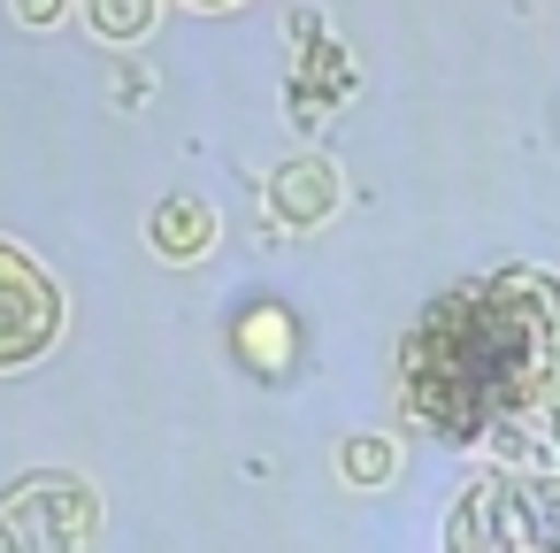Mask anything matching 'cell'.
I'll use <instances>...</instances> for the list:
<instances>
[{
  "label": "cell",
  "instance_id": "8",
  "mask_svg": "<svg viewBox=\"0 0 560 553\" xmlns=\"http://www.w3.org/2000/svg\"><path fill=\"white\" fill-rule=\"evenodd\" d=\"M392 469H399V446H392L384 430H361V438H346V446H338V476H346V484H361V492L392 484Z\"/></svg>",
  "mask_w": 560,
  "mask_h": 553
},
{
  "label": "cell",
  "instance_id": "5",
  "mask_svg": "<svg viewBox=\"0 0 560 553\" xmlns=\"http://www.w3.org/2000/svg\"><path fill=\"white\" fill-rule=\"evenodd\" d=\"M338 200H346V185H338V170H330L323 154H300V162H284V170L269 177V216H277L284 231H315V223H330Z\"/></svg>",
  "mask_w": 560,
  "mask_h": 553
},
{
  "label": "cell",
  "instance_id": "10",
  "mask_svg": "<svg viewBox=\"0 0 560 553\" xmlns=\"http://www.w3.org/2000/svg\"><path fill=\"white\" fill-rule=\"evenodd\" d=\"M16 16H24L32 32H47V24H62V16H70V0H16Z\"/></svg>",
  "mask_w": 560,
  "mask_h": 553
},
{
  "label": "cell",
  "instance_id": "3",
  "mask_svg": "<svg viewBox=\"0 0 560 553\" xmlns=\"http://www.w3.org/2000/svg\"><path fill=\"white\" fill-rule=\"evenodd\" d=\"M55 331H62V292H55V277H47L32 254L0 246V369L47 354Z\"/></svg>",
  "mask_w": 560,
  "mask_h": 553
},
{
  "label": "cell",
  "instance_id": "11",
  "mask_svg": "<svg viewBox=\"0 0 560 553\" xmlns=\"http://www.w3.org/2000/svg\"><path fill=\"white\" fill-rule=\"evenodd\" d=\"M192 9H231V0H192Z\"/></svg>",
  "mask_w": 560,
  "mask_h": 553
},
{
  "label": "cell",
  "instance_id": "9",
  "mask_svg": "<svg viewBox=\"0 0 560 553\" xmlns=\"http://www.w3.org/2000/svg\"><path fill=\"white\" fill-rule=\"evenodd\" d=\"M85 16L108 47H131V39L154 32V0H85Z\"/></svg>",
  "mask_w": 560,
  "mask_h": 553
},
{
  "label": "cell",
  "instance_id": "1",
  "mask_svg": "<svg viewBox=\"0 0 560 553\" xmlns=\"http://www.w3.org/2000/svg\"><path fill=\"white\" fill-rule=\"evenodd\" d=\"M560 384V277L499 269L445 292L407 338V407L445 438H483L514 407H545Z\"/></svg>",
  "mask_w": 560,
  "mask_h": 553
},
{
  "label": "cell",
  "instance_id": "4",
  "mask_svg": "<svg viewBox=\"0 0 560 553\" xmlns=\"http://www.w3.org/2000/svg\"><path fill=\"white\" fill-rule=\"evenodd\" d=\"M445 553H537V515H529V492L514 484H468L453 522H445Z\"/></svg>",
  "mask_w": 560,
  "mask_h": 553
},
{
  "label": "cell",
  "instance_id": "7",
  "mask_svg": "<svg viewBox=\"0 0 560 553\" xmlns=\"http://www.w3.org/2000/svg\"><path fill=\"white\" fill-rule=\"evenodd\" d=\"M292 346H300V338H292V315H284V308H254V315L238 323V354H246L261 377L292 369Z\"/></svg>",
  "mask_w": 560,
  "mask_h": 553
},
{
  "label": "cell",
  "instance_id": "2",
  "mask_svg": "<svg viewBox=\"0 0 560 553\" xmlns=\"http://www.w3.org/2000/svg\"><path fill=\"white\" fill-rule=\"evenodd\" d=\"M101 530V499L70 469H32L0 492V553H85Z\"/></svg>",
  "mask_w": 560,
  "mask_h": 553
},
{
  "label": "cell",
  "instance_id": "6",
  "mask_svg": "<svg viewBox=\"0 0 560 553\" xmlns=\"http://www.w3.org/2000/svg\"><path fill=\"white\" fill-rule=\"evenodd\" d=\"M147 239H154V254H162V262H200V254L215 246V208H208V200H192V193H177V200H162V208H154Z\"/></svg>",
  "mask_w": 560,
  "mask_h": 553
}]
</instances>
